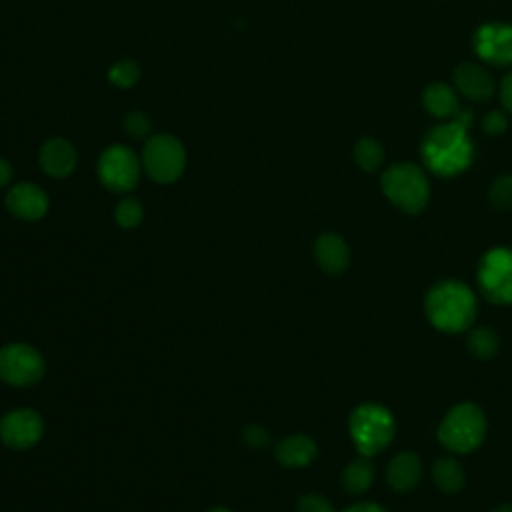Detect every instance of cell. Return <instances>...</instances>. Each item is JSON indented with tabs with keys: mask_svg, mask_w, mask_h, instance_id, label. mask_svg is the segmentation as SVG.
I'll list each match as a JSON object with an SVG mask.
<instances>
[{
	"mask_svg": "<svg viewBox=\"0 0 512 512\" xmlns=\"http://www.w3.org/2000/svg\"><path fill=\"white\" fill-rule=\"evenodd\" d=\"M466 124L450 120L432 128L420 146L424 164L438 176H454L466 170L472 162V142L466 132Z\"/></svg>",
	"mask_w": 512,
	"mask_h": 512,
	"instance_id": "6da1fadb",
	"label": "cell"
},
{
	"mask_svg": "<svg viewBox=\"0 0 512 512\" xmlns=\"http://www.w3.org/2000/svg\"><path fill=\"white\" fill-rule=\"evenodd\" d=\"M424 308L434 328L454 334L474 322L476 298L464 284L456 280H442L428 290Z\"/></svg>",
	"mask_w": 512,
	"mask_h": 512,
	"instance_id": "7a4b0ae2",
	"label": "cell"
},
{
	"mask_svg": "<svg viewBox=\"0 0 512 512\" xmlns=\"http://www.w3.org/2000/svg\"><path fill=\"white\" fill-rule=\"evenodd\" d=\"M394 416L382 404L366 402L350 414V436L362 456H374L394 438Z\"/></svg>",
	"mask_w": 512,
	"mask_h": 512,
	"instance_id": "3957f363",
	"label": "cell"
},
{
	"mask_svg": "<svg viewBox=\"0 0 512 512\" xmlns=\"http://www.w3.org/2000/svg\"><path fill=\"white\" fill-rule=\"evenodd\" d=\"M380 186L386 198L406 214H418L430 196L426 174L410 162L386 168L380 178Z\"/></svg>",
	"mask_w": 512,
	"mask_h": 512,
	"instance_id": "277c9868",
	"label": "cell"
},
{
	"mask_svg": "<svg viewBox=\"0 0 512 512\" xmlns=\"http://www.w3.org/2000/svg\"><path fill=\"white\" fill-rule=\"evenodd\" d=\"M484 434V412L470 402H462L450 408L438 428V440L452 452H472L482 444Z\"/></svg>",
	"mask_w": 512,
	"mask_h": 512,
	"instance_id": "5b68a950",
	"label": "cell"
},
{
	"mask_svg": "<svg viewBox=\"0 0 512 512\" xmlns=\"http://www.w3.org/2000/svg\"><path fill=\"white\" fill-rule=\"evenodd\" d=\"M142 166L146 174L158 184L178 180L186 166V152L178 138L170 134H156L146 140L142 150Z\"/></svg>",
	"mask_w": 512,
	"mask_h": 512,
	"instance_id": "8992f818",
	"label": "cell"
},
{
	"mask_svg": "<svg viewBox=\"0 0 512 512\" xmlns=\"http://www.w3.org/2000/svg\"><path fill=\"white\" fill-rule=\"evenodd\" d=\"M478 284L486 300L494 304H512V250L492 248L478 266Z\"/></svg>",
	"mask_w": 512,
	"mask_h": 512,
	"instance_id": "52a82bcc",
	"label": "cell"
},
{
	"mask_svg": "<svg viewBox=\"0 0 512 512\" xmlns=\"http://www.w3.org/2000/svg\"><path fill=\"white\" fill-rule=\"evenodd\" d=\"M98 178L112 192H128L140 178V160L128 146L114 144L98 158Z\"/></svg>",
	"mask_w": 512,
	"mask_h": 512,
	"instance_id": "ba28073f",
	"label": "cell"
},
{
	"mask_svg": "<svg viewBox=\"0 0 512 512\" xmlns=\"http://www.w3.org/2000/svg\"><path fill=\"white\" fill-rule=\"evenodd\" d=\"M44 374V358L30 344L14 342L0 350V378L12 386L36 384Z\"/></svg>",
	"mask_w": 512,
	"mask_h": 512,
	"instance_id": "9c48e42d",
	"label": "cell"
},
{
	"mask_svg": "<svg viewBox=\"0 0 512 512\" xmlns=\"http://www.w3.org/2000/svg\"><path fill=\"white\" fill-rule=\"evenodd\" d=\"M42 430L44 424L40 414L30 408H18L0 418V440L14 450L34 446L40 440Z\"/></svg>",
	"mask_w": 512,
	"mask_h": 512,
	"instance_id": "30bf717a",
	"label": "cell"
},
{
	"mask_svg": "<svg viewBox=\"0 0 512 512\" xmlns=\"http://www.w3.org/2000/svg\"><path fill=\"white\" fill-rule=\"evenodd\" d=\"M476 54L490 64L508 66L512 64V24L490 22L474 34Z\"/></svg>",
	"mask_w": 512,
	"mask_h": 512,
	"instance_id": "8fae6325",
	"label": "cell"
},
{
	"mask_svg": "<svg viewBox=\"0 0 512 512\" xmlns=\"http://www.w3.org/2000/svg\"><path fill=\"white\" fill-rule=\"evenodd\" d=\"M422 104L428 114L436 118H448V120H458L466 126H470L472 114L470 110H460L456 90L450 88L444 82H432L424 88L422 92Z\"/></svg>",
	"mask_w": 512,
	"mask_h": 512,
	"instance_id": "7c38bea8",
	"label": "cell"
},
{
	"mask_svg": "<svg viewBox=\"0 0 512 512\" xmlns=\"http://www.w3.org/2000/svg\"><path fill=\"white\" fill-rule=\"evenodd\" d=\"M6 206L18 218L38 220L48 212V196L40 186L32 182H20L6 194Z\"/></svg>",
	"mask_w": 512,
	"mask_h": 512,
	"instance_id": "4fadbf2b",
	"label": "cell"
},
{
	"mask_svg": "<svg viewBox=\"0 0 512 512\" xmlns=\"http://www.w3.org/2000/svg\"><path fill=\"white\" fill-rule=\"evenodd\" d=\"M454 84L458 94L468 100L484 102L494 94V80L490 72L474 62H464L454 70Z\"/></svg>",
	"mask_w": 512,
	"mask_h": 512,
	"instance_id": "5bb4252c",
	"label": "cell"
},
{
	"mask_svg": "<svg viewBox=\"0 0 512 512\" xmlns=\"http://www.w3.org/2000/svg\"><path fill=\"white\" fill-rule=\"evenodd\" d=\"M40 166L52 178H66L76 168L74 146L60 136L48 138L40 148Z\"/></svg>",
	"mask_w": 512,
	"mask_h": 512,
	"instance_id": "9a60e30c",
	"label": "cell"
},
{
	"mask_svg": "<svg viewBox=\"0 0 512 512\" xmlns=\"http://www.w3.org/2000/svg\"><path fill=\"white\" fill-rule=\"evenodd\" d=\"M314 256L322 270L328 274H340L348 268L350 262V250L348 244L332 232L322 234L314 244Z\"/></svg>",
	"mask_w": 512,
	"mask_h": 512,
	"instance_id": "2e32d148",
	"label": "cell"
},
{
	"mask_svg": "<svg viewBox=\"0 0 512 512\" xmlns=\"http://www.w3.org/2000/svg\"><path fill=\"white\" fill-rule=\"evenodd\" d=\"M420 476H422V462L412 452L396 454L386 468V480L390 488L396 492L412 490L418 484Z\"/></svg>",
	"mask_w": 512,
	"mask_h": 512,
	"instance_id": "e0dca14e",
	"label": "cell"
},
{
	"mask_svg": "<svg viewBox=\"0 0 512 512\" xmlns=\"http://www.w3.org/2000/svg\"><path fill=\"white\" fill-rule=\"evenodd\" d=\"M276 460L288 468H300L314 460L316 456V444L310 436L304 434H292L278 442L276 446Z\"/></svg>",
	"mask_w": 512,
	"mask_h": 512,
	"instance_id": "ac0fdd59",
	"label": "cell"
},
{
	"mask_svg": "<svg viewBox=\"0 0 512 512\" xmlns=\"http://www.w3.org/2000/svg\"><path fill=\"white\" fill-rule=\"evenodd\" d=\"M374 480V466L368 456L356 458L342 472V486L348 494H362L370 488Z\"/></svg>",
	"mask_w": 512,
	"mask_h": 512,
	"instance_id": "d6986e66",
	"label": "cell"
},
{
	"mask_svg": "<svg viewBox=\"0 0 512 512\" xmlns=\"http://www.w3.org/2000/svg\"><path fill=\"white\" fill-rule=\"evenodd\" d=\"M432 476H434L436 486L442 492H448V494H454V492H458L464 486L462 466L454 458H450V456H442V458H438L434 462Z\"/></svg>",
	"mask_w": 512,
	"mask_h": 512,
	"instance_id": "ffe728a7",
	"label": "cell"
},
{
	"mask_svg": "<svg viewBox=\"0 0 512 512\" xmlns=\"http://www.w3.org/2000/svg\"><path fill=\"white\" fill-rule=\"evenodd\" d=\"M354 160L362 170L374 172L384 162V148L374 138H360L354 146Z\"/></svg>",
	"mask_w": 512,
	"mask_h": 512,
	"instance_id": "44dd1931",
	"label": "cell"
},
{
	"mask_svg": "<svg viewBox=\"0 0 512 512\" xmlns=\"http://www.w3.org/2000/svg\"><path fill=\"white\" fill-rule=\"evenodd\" d=\"M466 344H468L470 354L480 358V360H488V358H492L498 352V336H496L494 330H490L486 326L474 328L468 334Z\"/></svg>",
	"mask_w": 512,
	"mask_h": 512,
	"instance_id": "7402d4cb",
	"label": "cell"
},
{
	"mask_svg": "<svg viewBox=\"0 0 512 512\" xmlns=\"http://www.w3.org/2000/svg\"><path fill=\"white\" fill-rule=\"evenodd\" d=\"M140 68L134 60H118L108 70V80L118 88H130L138 82Z\"/></svg>",
	"mask_w": 512,
	"mask_h": 512,
	"instance_id": "603a6c76",
	"label": "cell"
},
{
	"mask_svg": "<svg viewBox=\"0 0 512 512\" xmlns=\"http://www.w3.org/2000/svg\"><path fill=\"white\" fill-rule=\"evenodd\" d=\"M142 216H144V208L136 198H124L114 208V220L122 228L138 226L142 222Z\"/></svg>",
	"mask_w": 512,
	"mask_h": 512,
	"instance_id": "cb8c5ba5",
	"label": "cell"
},
{
	"mask_svg": "<svg viewBox=\"0 0 512 512\" xmlns=\"http://www.w3.org/2000/svg\"><path fill=\"white\" fill-rule=\"evenodd\" d=\"M490 204L498 210L512 208V174H504L496 178L488 190Z\"/></svg>",
	"mask_w": 512,
	"mask_h": 512,
	"instance_id": "d4e9b609",
	"label": "cell"
},
{
	"mask_svg": "<svg viewBox=\"0 0 512 512\" xmlns=\"http://www.w3.org/2000/svg\"><path fill=\"white\" fill-rule=\"evenodd\" d=\"M124 128L126 132L132 136V138H142L150 132V120L144 112L140 110H130L126 116H124Z\"/></svg>",
	"mask_w": 512,
	"mask_h": 512,
	"instance_id": "484cf974",
	"label": "cell"
},
{
	"mask_svg": "<svg viewBox=\"0 0 512 512\" xmlns=\"http://www.w3.org/2000/svg\"><path fill=\"white\" fill-rule=\"evenodd\" d=\"M298 512H334V508L324 496L306 494L298 500Z\"/></svg>",
	"mask_w": 512,
	"mask_h": 512,
	"instance_id": "4316f807",
	"label": "cell"
},
{
	"mask_svg": "<svg viewBox=\"0 0 512 512\" xmlns=\"http://www.w3.org/2000/svg\"><path fill=\"white\" fill-rule=\"evenodd\" d=\"M482 126H484V132H486V134H492V136L502 134V132L506 130V126H508L506 114L500 112V110H492V112H488V114L484 116Z\"/></svg>",
	"mask_w": 512,
	"mask_h": 512,
	"instance_id": "83f0119b",
	"label": "cell"
},
{
	"mask_svg": "<svg viewBox=\"0 0 512 512\" xmlns=\"http://www.w3.org/2000/svg\"><path fill=\"white\" fill-rule=\"evenodd\" d=\"M244 440H246V444L260 448V446H266V444H268V432H266L262 426L252 424V426H248V428L244 430Z\"/></svg>",
	"mask_w": 512,
	"mask_h": 512,
	"instance_id": "f1b7e54d",
	"label": "cell"
},
{
	"mask_svg": "<svg viewBox=\"0 0 512 512\" xmlns=\"http://www.w3.org/2000/svg\"><path fill=\"white\" fill-rule=\"evenodd\" d=\"M500 98H502L504 108L512 112V72L506 74L502 84H500Z\"/></svg>",
	"mask_w": 512,
	"mask_h": 512,
	"instance_id": "f546056e",
	"label": "cell"
},
{
	"mask_svg": "<svg viewBox=\"0 0 512 512\" xmlns=\"http://www.w3.org/2000/svg\"><path fill=\"white\" fill-rule=\"evenodd\" d=\"M342 512H386L380 504L376 502H360V504H354Z\"/></svg>",
	"mask_w": 512,
	"mask_h": 512,
	"instance_id": "4dcf8cb0",
	"label": "cell"
},
{
	"mask_svg": "<svg viewBox=\"0 0 512 512\" xmlns=\"http://www.w3.org/2000/svg\"><path fill=\"white\" fill-rule=\"evenodd\" d=\"M10 178H12V166L8 160L0 158V188L6 186L10 182Z\"/></svg>",
	"mask_w": 512,
	"mask_h": 512,
	"instance_id": "1f68e13d",
	"label": "cell"
},
{
	"mask_svg": "<svg viewBox=\"0 0 512 512\" xmlns=\"http://www.w3.org/2000/svg\"><path fill=\"white\" fill-rule=\"evenodd\" d=\"M492 512H512V506H510V504H502V506L494 508Z\"/></svg>",
	"mask_w": 512,
	"mask_h": 512,
	"instance_id": "d6a6232c",
	"label": "cell"
},
{
	"mask_svg": "<svg viewBox=\"0 0 512 512\" xmlns=\"http://www.w3.org/2000/svg\"><path fill=\"white\" fill-rule=\"evenodd\" d=\"M210 512H230L228 508H222V506H216V508H212Z\"/></svg>",
	"mask_w": 512,
	"mask_h": 512,
	"instance_id": "836d02e7",
	"label": "cell"
}]
</instances>
